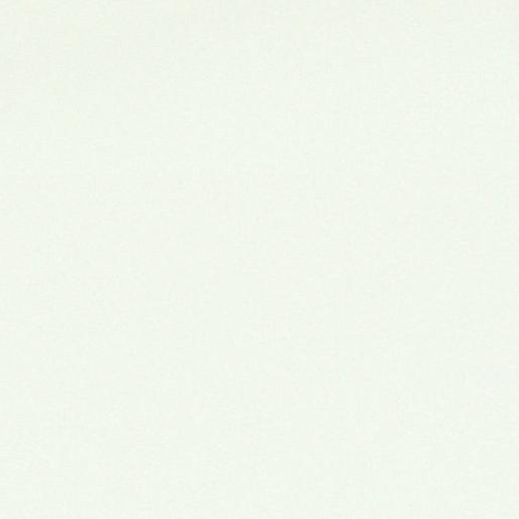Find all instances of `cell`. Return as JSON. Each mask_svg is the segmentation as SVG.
Wrapping results in <instances>:
<instances>
[{"instance_id": "obj_1", "label": "cell", "mask_w": 519, "mask_h": 519, "mask_svg": "<svg viewBox=\"0 0 519 519\" xmlns=\"http://www.w3.org/2000/svg\"><path fill=\"white\" fill-rule=\"evenodd\" d=\"M468 212L463 209L437 210L435 214L436 222L443 225H462L468 221Z\"/></svg>"}, {"instance_id": "obj_2", "label": "cell", "mask_w": 519, "mask_h": 519, "mask_svg": "<svg viewBox=\"0 0 519 519\" xmlns=\"http://www.w3.org/2000/svg\"><path fill=\"white\" fill-rule=\"evenodd\" d=\"M420 223L418 209L407 210L406 221L404 225V239L407 242H418L420 239Z\"/></svg>"}, {"instance_id": "obj_3", "label": "cell", "mask_w": 519, "mask_h": 519, "mask_svg": "<svg viewBox=\"0 0 519 519\" xmlns=\"http://www.w3.org/2000/svg\"><path fill=\"white\" fill-rule=\"evenodd\" d=\"M469 252L474 256H484L485 253V231L479 225L469 227L468 230Z\"/></svg>"}, {"instance_id": "obj_4", "label": "cell", "mask_w": 519, "mask_h": 519, "mask_svg": "<svg viewBox=\"0 0 519 519\" xmlns=\"http://www.w3.org/2000/svg\"><path fill=\"white\" fill-rule=\"evenodd\" d=\"M437 267V264L430 258H411L403 263L405 271H414L413 273H431Z\"/></svg>"}, {"instance_id": "obj_5", "label": "cell", "mask_w": 519, "mask_h": 519, "mask_svg": "<svg viewBox=\"0 0 519 519\" xmlns=\"http://www.w3.org/2000/svg\"><path fill=\"white\" fill-rule=\"evenodd\" d=\"M406 196L412 199H418L420 194V182L416 178H407L404 182Z\"/></svg>"}, {"instance_id": "obj_6", "label": "cell", "mask_w": 519, "mask_h": 519, "mask_svg": "<svg viewBox=\"0 0 519 519\" xmlns=\"http://www.w3.org/2000/svg\"><path fill=\"white\" fill-rule=\"evenodd\" d=\"M340 255L342 256V259H341L342 261L352 262L353 260L355 259V256H354V255H355V250H354V246L351 245V243L348 242L340 244Z\"/></svg>"}, {"instance_id": "obj_7", "label": "cell", "mask_w": 519, "mask_h": 519, "mask_svg": "<svg viewBox=\"0 0 519 519\" xmlns=\"http://www.w3.org/2000/svg\"><path fill=\"white\" fill-rule=\"evenodd\" d=\"M517 239V231L516 228L513 226H504L501 229V240L504 242H516Z\"/></svg>"}, {"instance_id": "obj_8", "label": "cell", "mask_w": 519, "mask_h": 519, "mask_svg": "<svg viewBox=\"0 0 519 519\" xmlns=\"http://www.w3.org/2000/svg\"><path fill=\"white\" fill-rule=\"evenodd\" d=\"M501 173L502 175H508V176H517V166L516 162L507 160L502 162L501 164Z\"/></svg>"}, {"instance_id": "obj_9", "label": "cell", "mask_w": 519, "mask_h": 519, "mask_svg": "<svg viewBox=\"0 0 519 519\" xmlns=\"http://www.w3.org/2000/svg\"><path fill=\"white\" fill-rule=\"evenodd\" d=\"M356 189L360 193H368L372 188V182L368 178H358L355 183Z\"/></svg>"}, {"instance_id": "obj_10", "label": "cell", "mask_w": 519, "mask_h": 519, "mask_svg": "<svg viewBox=\"0 0 519 519\" xmlns=\"http://www.w3.org/2000/svg\"><path fill=\"white\" fill-rule=\"evenodd\" d=\"M420 173L423 176H433L436 173V166L432 161H424L421 163Z\"/></svg>"}, {"instance_id": "obj_11", "label": "cell", "mask_w": 519, "mask_h": 519, "mask_svg": "<svg viewBox=\"0 0 519 519\" xmlns=\"http://www.w3.org/2000/svg\"><path fill=\"white\" fill-rule=\"evenodd\" d=\"M339 201H340V206H342V209L353 208V206L356 203L355 197L351 194H342L340 196Z\"/></svg>"}]
</instances>
